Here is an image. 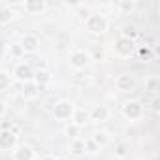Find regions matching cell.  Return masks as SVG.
<instances>
[{
  "label": "cell",
  "instance_id": "1",
  "mask_svg": "<svg viewBox=\"0 0 160 160\" xmlns=\"http://www.w3.org/2000/svg\"><path fill=\"white\" fill-rule=\"evenodd\" d=\"M108 19H106V15H102V13H91L87 19H85V27H87V30L91 32V34H94V36H100V34H104L106 30H108Z\"/></svg>",
  "mask_w": 160,
  "mask_h": 160
},
{
  "label": "cell",
  "instance_id": "2",
  "mask_svg": "<svg viewBox=\"0 0 160 160\" xmlns=\"http://www.w3.org/2000/svg\"><path fill=\"white\" fill-rule=\"evenodd\" d=\"M73 111H75V104L70 102V100H58L51 108V113H53V117L57 121H68V119H72Z\"/></svg>",
  "mask_w": 160,
  "mask_h": 160
},
{
  "label": "cell",
  "instance_id": "3",
  "mask_svg": "<svg viewBox=\"0 0 160 160\" xmlns=\"http://www.w3.org/2000/svg\"><path fill=\"white\" fill-rule=\"evenodd\" d=\"M136 53V42L132 40H126L122 36H119L115 40V55L121 57V58H130L132 55Z\"/></svg>",
  "mask_w": 160,
  "mask_h": 160
},
{
  "label": "cell",
  "instance_id": "4",
  "mask_svg": "<svg viewBox=\"0 0 160 160\" xmlns=\"http://www.w3.org/2000/svg\"><path fill=\"white\" fill-rule=\"evenodd\" d=\"M143 115V106L139 100H128L122 104V117L126 121H138Z\"/></svg>",
  "mask_w": 160,
  "mask_h": 160
},
{
  "label": "cell",
  "instance_id": "5",
  "mask_svg": "<svg viewBox=\"0 0 160 160\" xmlns=\"http://www.w3.org/2000/svg\"><path fill=\"white\" fill-rule=\"evenodd\" d=\"M12 75L17 79V81H21V83H28V81L34 79V70H32V66L28 62H17Z\"/></svg>",
  "mask_w": 160,
  "mask_h": 160
},
{
  "label": "cell",
  "instance_id": "6",
  "mask_svg": "<svg viewBox=\"0 0 160 160\" xmlns=\"http://www.w3.org/2000/svg\"><path fill=\"white\" fill-rule=\"evenodd\" d=\"M89 64H91V53H87V51H73L70 55V66L75 72L85 70Z\"/></svg>",
  "mask_w": 160,
  "mask_h": 160
},
{
  "label": "cell",
  "instance_id": "7",
  "mask_svg": "<svg viewBox=\"0 0 160 160\" xmlns=\"http://www.w3.org/2000/svg\"><path fill=\"white\" fill-rule=\"evenodd\" d=\"M134 87H136V77H134V73H121V75H117V79H115V89L119 92H130V91H134Z\"/></svg>",
  "mask_w": 160,
  "mask_h": 160
},
{
  "label": "cell",
  "instance_id": "8",
  "mask_svg": "<svg viewBox=\"0 0 160 160\" xmlns=\"http://www.w3.org/2000/svg\"><path fill=\"white\" fill-rule=\"evenodd\" d=\"M17 147V134L12 130H0V149L2 151H13Z\"/></svg>",
  "mask_w": 160,
  "mask_h": 160
},
{
  "label": "cell",
  "instance_id": "9",
  "mask_svg": "<svg viewBox=\"0 0 160 160\" xmlns=\"http://www.w3.org/2000/svg\"><path fill=\"white\" fill-rule=\"evenodd\" d=\"M40 94H42V87H38L34 81L21 83V96L25 100H36V98H40Z\"/></svg>",
  "mask_w": 160,
  "mask_h": 160
},
{
  "label": "cell",
  "instance_id": "10",
  "mask_svg": "<svg viewBox=\"0 0 160 160\" xmlns=\"http://www.w3.org/2000/svg\"><path fill=\"white\" fill-rule=\"evenodd\" d=\"M109 115H111V111L108 106H94L92 109H89V119L94 122H104L109 119Z\"/></svg>",
  "mask_w": 160,
  "mask_h": 160
},
{
  "label": "cell",
  "instance_id": "11",
  "mask_svg": "<svg viewBox=\"0 0 160 160\" xmlns=\"http://www.w3.org/2000/svg\"><path fill=\"white\" fill-rule=\"evenodd\" d=\"M19 45H21L23 53H34V51L38 49V45H40V40H38V36H34V34H25V36L21 38Z\"/></svg>",
  "mask_w": 160,
  "mask_h": 160
},
{
  "label": "cell",
  "instance_id": "12",
  "mask_svg": "<svg viewBox=\"0 0 160 160\" xmlns=\"http://www.w3.org/2000/svg\"><path fill=\"white\" fill-rule=\"evenodd\" d=\"M23 10L27 13H43L47 10V2L45 0H25Z\"/></svg>",
  "mask_w": 160,
  "mask_h": 160
},
{
  "label": "cell",
  "instance_id": "13",
  "mask_svg": "<svg viewBox=\"0 0 160 160\" xmlns=\"http://www.w3.org/2000/svg\"><path fill=\"white\" fill-rule=\"evenodd\" d=\"M70 122H73V124L79 126V128L85 126L87 122H91V119H89V109H85V108H75V111H73Z\"/></svg>",
  "mask_w": 160,
  "mask_h": 160
},
{
  "label": "cell",
  "instance_id": "14",
  "mask_svg": "<svg viewBox=\"0 0 160 160\" xmlns=\"http://www.w3.org/2000/svg\"><path fill=\"white\" fill-rule=\"evenodd\" d=\"M13 160H34V149L30 145H19L13 149Z\"/></svg>",
  "mask_w": 160,
  "mask_h": 160
},
{
  "label": "cell",
  "instance_id": "15",
  "mask_svg": "<svg viewBox=\"0 0 160 160\" xmlns=\"http://www.w3.org/2000/svg\"><path fill=\"white\" fill-rule=\"evenodd\" d=\"M51 72L49 70H38V72H34V79H32V81L38 85V87H45V85H49L51 83Z\"/></svg>",
  "mask_w": 160,
  "mask_h": 160
},
{
  "label": "cell",
  "instance_id": "16",
  "mask_svg": "<svg viewBox=\"0 0 160 160\" xmlns=\"http://www.w3.org/2000/svg\"><path fill=\"white\" fill-rule=\"evenodd\" d=\"M145 91L152 96L158 94V91H160V77L158 75H149L145 79Z\"/></svg>",
  "mask_w": 160,
  "mask_h": 160
},
{
  "label": "cell",
  "instance_id": "17",
  "mask_svg": "<svg viewBox=\"0 0 160 160\" xmlns=\"http://www.w3.org/2000/svg\"><path fill=\"white\" fill-rule=\"evenodd\" d=\"M138 34H139V30L136 28V25H124L122 30H121V36L126 38V40H132V42H136Z\"/></svg>",
  "mask_w": 160,
  "mask_h": 160
},
{
  "label": "cell",
  "instance_id": "18",
  "mask_svg": "<svg viewBox=\"0 0 160 160\" xmlns=\"http://www.w3.org/2000/svg\"><path fill=\"white\" fill-rule=\"evenodd\" d=\"M70 151H72V154H75V156H81V154H85V139H73L72 143H70Z\"/></svg>",
  "mask_w": 160,
  "mask_h": 160
},
{
  "label": "cell",
  "instance_id": "19",
  "mask_svg": "<svg viewBox=\"0 0 160 160\" xmlns=\"http://www.w3.org/2000/svg\"><path fill=\"white\" fill-rule=\"evenodd\" d=\"M13 17H15V12L10 6L0 8V25H8L10 21H13Z\"/></svg>",
  "mask_w": 160,
  "mask_h": 160
},
{
  "label": "cell",
  "instance_id": "20",
  "mask_svg": "<svg viewBox=\"0 0 160 160\" xmlns=\"http://www.w3.org/2000/svg\"><path fill=\"white\" fill-rule=\"evenodd\" d=\"M138 57H139V60H143V62H151L152 57H154V53H152L151 45H141V47H138Z\"/></svg>",
  "mask_w": 160,
  "mask_h": 160
},
{
  "label": "cell",
  "instance_id": "21",
  "mask_svg": "<svg viewBox=\"0 0 160 160\" xmlns=\"http://www.w3.org/2000/svg\"><path fill=\"white\" fill-rule=\"evenodd\" d=\"M91 139L98 145V149H102V147H106V145L109 143V136H108L106 132H94V134L91 136Z\"/></svg>",
  "mask_w": 160,
  "mask_h": 160
},
{
  "label": "cell",
  "instance_id": "22",
  "mask_svg": "<svg viewBox=\"0 0 160 160\" xmlns=\"http://www.w3.org/2000/svg\"><path fill=\"white\" fill-rule=\"evenodd\" d=\"M136 2H134V0H119V2H117V8L122 12V13H130V12H134L136 10Z\"/></svg>",
  "mask_w": 160,
  "mask_h": 160
},
{
  "label": "cell",
  "instance_id": "23",
  "mask_svg": "<svg viewBox=\"0 0 160 160\" xmlns=\"http://www.w3.org/2000/svg\"><path fill=\"white\" fill-rule=\"evenodd\" d=\"M64 136H68V138H72V139H77L79 138V132H81V128L79 126H75L73 122H68L66 126H64Z\"/></svg>",
  "mask_w": 160,
  "mask_h": 160
},
{
  "label": "cell",
  "instance_id": "24",
  "mask_svg": "<svg viewBox=\"0 0 160 160\" xmlns=\"http://www.w3.org/2000/svg\"><path fill=\"white\" fill-rule=\"evenodd\" d=\"M10 85H12L10 73H6V72L0 70V92H6V91L10 89Z\"/></svg>",
  "mask_w": 160,
  "mask_h": 160
},
{
  "label": "cell",
  "instance_id": "25",
  "mask_svg": "<svg viewBox=\"0 0 160 160\" xmlns=\"http://www.w3.org/2000/svg\"><path fill=\"white\" fill-rule=\"evenodd\" d=\"M100 149H98V145L91 139V138H87L85 139V152H91V154H94V152H98Z\"/></svg>",
  "mask_w": 160,
  "mask_h": 160
},
{
  "label": "cell",
  "instance_id": "26",
  "mask_svg": "<svg viewBox=\"0 0 160 160\" xmlns=\"http://www.w3.org/2000/svg\"><path fill=\"white\" fill-rule=\"evenodd\" d=\"M115 156H117V158H124V156H126V145H124V143H119V145L115 147Z\"/></svg>",
  "mask_w": 160,
  "mask_h": 160
},
{
  "label": "cell",
  "instance_id": "27",
  "mask_svg": "<svg viewBox=\"0 0 160 160\" xmlns=\"http://www.w3.org/2000/svg\"><path fill=\"white\" fill-rule=\"evenodd\" d=\"M10 53H12V55H13V57H21V55H25V53H23V49H21V45H19V43H13V45H12V47H10Z\"/></svg>",
  "mask_w": 160,
  "mask_h": 160
},
{
  "label": "cell",
  "instance_id": "28",
  "mask_svg": "<svg viewBox=\"0 0 160 160\" xmlns=\"http://www.w3.org/2000/svg\"><path fill=\"white\" fill-rule=\"evenodd\" d=\"M151 109H152V113L154 115H158L160 113V100L154 96V100H152V104H151Z\"/></svg>",
  "mask_w": 160,
  "mask_h": 160
},
{
  "label": "cell",
  "instance_id": "29",
  "mask_svg": "<svg viewBox=\"0 0 160 160\" xmlns=\"http://www.w3.org/2000/svg\"><path fill=\"white\" fill-rule=\"evenodd\" d=\"M0 130H13V122L12 121H2L0 122Z\"/></svg>",
  "mask_w": 160,
  "mask_h": 160
},
{
  "label": "cell",
  "instance_id": "30",
  "mask_svg": "<svg viewBox=\"0 0 160 160\" xmlns=\"http://www.w3.org/2000/svg\"><path fill=\"white\" fill-rule=\"evenodd\" d=\"M6 111H8V108H6V104L0 100V119H2L4 115H6Z\"/></svg>",
  "mask_w": 160,
  "mask_h": 160
},
{
  "label": "cell",
  "instance_id": "31",
  "mask_svg": "<svg viewBox=\"0 0 160 160\" xmlns=\"http://www.w3.org/2000/svg\"><path fill=\"white\" fill-rule=\"evenodd\" d=\"M4 53H6V43H4V42H0V58L4 57Z\"/></svg>",
  "mask_w": 160,
  "mask_h": 160
},
{
  "label": "cell",
  "instance_id": "32",
  "mask_svg": "<svg viewBox=\"0 0 160 160\" xmlns=\"http://www.w3.org/2000/svg\"><path fill=\"white\" fill-rule=\"evenodd\" d=\"M40 160H58V158H55L53 154H45V156H42Z\"/></svg>",
  "mask_w": 160,
  "mask_h": 160
},
{
  "label": "cell",
  "instance_id": "33",
  "mask_svg": "<svg viewBox=\"0 0 160 160\" xmlns=\"http://www.w3.org/2000/svg\"><path fill=\"white\" fill-rule=\"evenodd\" d=\"M58 160H72V158H58Z\"/></svg>",
  "mask_w": 160,
  "mask_h": 160
}]
</instances>
